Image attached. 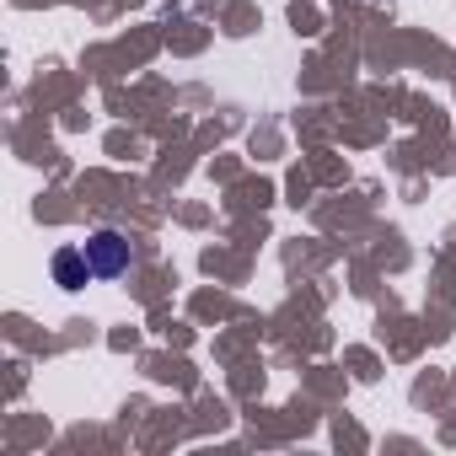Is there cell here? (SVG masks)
<instances>
[{"mask_svg": "<svg viewBox=\"0 0 456 456\" xmlns=\"http://www.w3.org/2000/svg\"><path fill=\"white\" fill-rule=\"evenodd\" d=\"M86 258H92V274H97V280H118V274H129L134 248H129V237H124V232L102 225V232H92V237H86Z\"/></svg>", "mask_w": 456, "mask_h": 456, "instance_id": "obj_1", "label": "cell"}, {"mask_svg": "<svg viewBox=\"0 0 456 456\" xmlns=\"http://www.w3.org/2000/svg\"><path fill=\"white\" fill-rule=\"evenodd\" d=\"M54 280H60V290H81L86 280H97L86 248H60V253H54Z\"/></svg>", "mask_w": 456, "mask_h": 456, "instance_id": "obj_2", "label": "cell"}]
</instances>
